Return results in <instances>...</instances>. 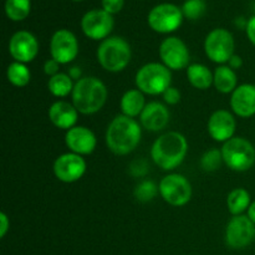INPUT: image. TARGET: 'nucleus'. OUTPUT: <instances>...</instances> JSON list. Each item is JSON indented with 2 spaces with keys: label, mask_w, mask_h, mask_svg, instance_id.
<instances>
[{
  "label": "nucleus",
  "mask_w": 255,
  "mask_h": 255,
  "mask_svg": "<svg viewBox=\"0 0 255 255\" xmlns=\"http://www.w3.org/2000/svg\"><path fill=\"white\" fill-rule=\"evenodd\" d=\"M86 172V162L76 153H64L54 162V174L64 183H74L82 178Z\"/></svg>",
  "instance_id": "nucleus-14"
},
{
  "label": "nucleus",
  "mask_w": 255,
  "mask_h": 255,
  "mask_svg": "<svg viewBox=\"0 0 255 255\" xmlns=\"http://www.w3.org/2000/svg\"><path fill=\"white\" fill-rule=\"evenodd\" d=\"M158 188L162 198L173 207L186 206L192 198L191 183L182 174H168L162 178Z\"/></svg>",
  "instance_id": "nucleus-8"
},
{
  "label": "nucleus",
  "mask_w": 255,
  "mask_h": 255,
  "mask_svg": "<svg viewBox=\"0 0 255 255\" xmlns=\"http://www.w3.org/2000/svg\"><path fill=\"white\" fill-rule=\"evenodd\" d=\"M159 191V188H157L156 184L152 181H143L136 187L134 189V197H136L137 201L142 202V203H146V202L152 201V199L156 197L157 192Z\"/></svg>",
  "instance_id": "nucleus-29"
},
{
  "label": "nucleus",
  "mask_w": 255,
  "mask_h": 255,
  "mask_svg": "<svg viewBox=\"0 0 255 255\" xmlns=\"http://www.w3.org/2000/svg\"><path fill=\"white\" fill-rule=\"evenodd\" d=\"M9 52L15 61L26 64L36 57L39 52V42L31 32L20 30L10 39Z\"/></svg>",
  "instance_id": "nucleus-15"
},
{
  "label": "nucleus",
  "mask_w": 255,
  "mask_h": 255,
  "mask_svg": "<svg viewBox=\"0 0 255 255\" xmlns=\"http://www.w3.org/2000/svg\"><path fill=\"white\" fill-rule=\"evenodd\" d=\"M131 46L125 39L111 36L102 40L97 49V60L106 71L120 72L131 61Z\"/></svg>",
  "instance_id": "nucleus-4"
},
{
  "label": "nucleus",
  "mask_w": 255,
  "mask_h": 255,
  "mask_svg": "<svg viewBox=\"0 0 255 255\" xmlns=\"http://www.w3.org/2000/svg\"><path fill=\"white\" fill-rule=\"evenodd\" d=\"M204 51L216 64H226L234 55V37L228 30L214 29L207 35Z\"/></svg>",
  "instance_id": "nucleus-7"
},
{
  "label": "nucleus",
  "mask_w": 255,
  "mask_h": 255,
  "mask_svg": "<svg viewBox=\"0 0 255 255\" xmlns=\"http://www.w3.org/2000/svg\"><path fill=\"white\" fill-rule=\"evenodd\" d=\"M188 143L186 137L176 131L167 132L154 141L151 157L154 163L164 171L177 168L186 158Z\"/></svg>",
  "instance_id": "nucleus-2"
},
{
  "label": "nucleus",
  "mask_w": 255,
  "mask_h": 255,
  "mask_svg": "<svg viewBox=\"0 0 255 255\" xmlns=\"http://www.w3.org/2000/svg\"><path fill=\"white\" fill-rule=\"evenodd\" d=\"M102 9L109 14H116L124 7L125 0H102Z\"/></svg>",
  "instance_id": "nucleus-31"
},
{
  "label": "nucleus",
  "mask_w": 255,
  "mask_h": 255,
  "mask_svg": "<svg viewBox=\"0 0 255 255\" xmlns=\"http://www.w3.org/2000/svg\"><path fill=\"white\" fill-rule=\"evenodd\" d=\"M255 239V224L248 216H233L226 228V243L233 249H243Z\"/></svg>",
  "instance_id": "nucleus-10"
},
{
  "label": "nucleus",
  "mask_w": 255,
  "mask_h": 255,
  "mask_svg": "<svg viewBox=\"0 0 255 255\" xmlns=\"http://www.w3.org/2000/svg\"><path fill=\"white\" fill-rule=\"evenodd\" d=\"M6 77L10 84H12L14 86L24 87L30 82L31 74H30L26 65L15 61L12 64H10L9 67H7Z\"/></svg>",
  "instance_id": "nucleus-26"
},
{
  "label": "nucleus",
  "mask_w": 255,
  "mask_h": 255,
  "mask_svg": "<svg viewBox=\"0 0 255 255\" xmlns=\"http://www.w3.org/2000/svg\"><path fill=\"white\" fill-rule=\"evenodd\" d=\"M30 9H31L30 0H6L5 1L6 16L14 21L24 20L30 14Z\"/></svg>",
  "instance_id": "nucleus-27"
},
{
  "label": "nucleus",
  "mask_w": 255,
  "mask_h": 255,
  "mask_svg": "<svg viewBox=\"0 0 255 255\" xmlns=\"http://www.w3.org/2000/svg\"><path fill=\"white\" fill-rule=\"evenodd\" d=\"M247 35H248V39L251 40L252 44L255 46V15L249 19V21L247 22Z\"/></svg>",
  "instance_id": "nucleus-36"
},
{
  "label": "nucleus",
  "mask_w": 255,
  "mask_h": 255,
  "mask_svg": "<svg viewBox=\"0 0 255 255\" xmlns=\"http://www.w3.org/2000/svg\"><path fill=\"white\" fill-rule=\"evenodd\" d=\"M141 134V127L136 120L120 115L107 127L106 144L112 153L126 156L137 148Z\"/></svg>",
  "instance_id": "nucleus-1"
},
{
  "label": "nucleus",
  "mask_w": 255,
  "mask_h": 255,
  "mask_svg": "<svg viewBox=\"0 0 255 255\" xmlns=\"http://www.w3.org/2000/svg\"><path fill=\"white\" fill-rule=\"evenodd\" d=\"M222 162H223L222 152L218 149H209L202 156L201 166L206 172H213L219 168Z\"/></svg>",
  "instance_id": "nucleus-30"
},
{
  "label": "nucleus",
  "mask_w": 255,
  "mask_h": 255,
  "mask_svg": "<svg viewBox=\"0 0 255 255\" xmlns=\"http://www.w3.org/2000/svg\"><path fill=\"white\" fill-rule=\"evenodd\" d=\"M251 204V194L244 188L233 189L227 198V207L233 216H241L244 211L249 209Z\"/></svg>",
  "instance_id": "nucleus-24"
},
{
  "label": "nucleus",
  "mask_w": 255,
  "mask_h": 255,
  "mask_svg": "<svg viewBox=\"0 0 255 255\" xmlns=\"http://www.w3.org/2000/svg\"><path fill=\"white\" fill-rule=\"evenodd\" d=\"M183 21L182 9L173 4H159L154 6L148 14V24L151 29L161 34L176 31Z\"/></svg>",
  "instance_id": "nucleus-9"
},
{
  "label": "nucleus",
  "mask_w": 255,
  "mask_h": 255,
  "mask_svg": "<svg viewBox=\"0 0 255 255\" xmlns=\"http://www.w3.org/2000/svg\"><path fill=\"white\" fill-rule=\"evenodd\" d=\"M141 125L147 131L158 132L166 128L169 122V111L161 102H149L142 111Z\"/></svg>",
  "instance_id": "nucleus-19"
},
{
  "label": "nucleus",
  "mask_w": 255,
  "mask_h": 255,
  "mask_svg": "<svg viewBox=\"0 0 255 255\" xmlns=\"http://www.w3.org/2000/svg\"><path fill=\"white\" fill-rule=\"evenodd\" d=\"M9 228H10L9 218H7V216L4 213V212H1V213H0V238H4V237L6 236Z\"/></svg>",
  "instance_id": "nucleus-35"
},
{
  "label": "nucleus",
  "mask_w": 255,
  "mask_h": 255,
  "mask_svg": "<svg viewBox=\"0 0 255 255\" xmlns=\"http://www.w3.org/2000/svg\"><path fill=\"white\" fill-rule=\"evenodd\" d=\"M187 77L189 84L199 90H207L214 82V74L202 64H192L187 67Z\"/></svg>",
  "instance_id": "nucleus-22"
},
{
  "label": "nucleus",
  "mask_w": 255,
  "mask_h": 255,
  "mask_svg": "<svg viewBox=\"0 0 255 255\" xmlns=\"http://www.w3.org/2000/svg\"><path fill=\"white\" fill-rule=\"evenodd\" d=\"M206 9L207 4L204 0H186L182 6V12L187 19L196 20L206 12Z\"/></svg>",
  "instance_id": "nucleus-28"
},
{
  "label": "nucleus",
  "mask_w": 255,
  "mask_h": 255,
  "mask_svg": "<svg viewBox=\"0 0 255 255\" xmlns=\"http://www.w3.org/2000/svg\"><path fill=\"white\" fill-rule=\"evenodd\" d=\"M131 173L136 177H142L146 174L147 172V167L146 163L143 161H136L131 164V168H129Z\"/></svg>",
  "instance_id": "nucleus-34"
},
{
  "label": "nucleus",
  "mask_w": 255,
  "mask_h": 255,
  "mask_svg": "<svg viewBox=\"0 0 255 255\" xmlns=\"http://www.w3.org/2000/svg\"><path fill=\"white\" fill-rule=\"evenodd\" d=\"M134 81L139 91L156 96L163 95L164 91L171 87L172 75L168 67L163 64L149 62L137 71Z\"/></svg>",
  "instance_id": "nucleus-5"
},
{
  "label": "nucleus",
  "mask_w": 255,
  "mask_h": 255,
  "mask_svg": "<svg viewBox=\"0 0 255 255\" xmlns=\"http://www.w3.org/2000/svg\"><path fill=\"white\" fill-rule=\"evenodd\" d=\"M121 111L125 116L133 117L141 116L142 111L146 107L144 105V96L143 92L137 90H128L124 94L121 99Z\"/></svg>",
  "instance_id": "nucleus-21"
},
{
  "label": "nucleus",
  "mask_w": 255,
  "mask_h": 255,
  "mask_svg": "<svg viewBox=\"0 0 255 255\" xmlns=\"http://www.w3.org/2000/svg\"><path fill=\"white\" fill-rule=\"evenodd\" d=\"M114 25L115 20L112 15L104 9L90 10L81 19L82 31L92 40L107 39L114 29Z\"/></svg>",
  "instance_id": "nucleus-11"
},
{
  "label": "nucleus",
  "mask_w": 255,
  "mask_h": 255,
  "mask_svg": "<svg viewBox=\"0 0 255 255\" xmlns=\"http://www.w3.org/2000/svg\"><path fill=\"white\" fill-rule=\"evenodd\" d=\"M65 143L72 153L85 156L95 151L97 141L91 129L84 126H75L66 132Z\"/></svg>",
  "instance_id": "nucleus-16"
},
{
  "label": "nucleus",
  "mask_w": 255,
  "mask_h": 255,
  "mask_svg": "<svg viewBox=\"0 0 255 255\" xmlns=\"http://www.w3.org/2000/svg\"><path fill=\"white\" fill-rule=\"evenodd\" d=\"M59 66L60 64L54 59H49L47 61H45L44 64V72L47 75V76L52 77L55 75L59 74Z\"/></svg>",
  "instance_id": "nucleus-33"
},
{
  "label": "nucleus",
  "mask_w": 255,
  "mask_h": 255,
  "mask_svg": "<svg viewBox=\"0 0 255 255\" xmlns=\"http://www.w3.org/2000/svg\"><path fill=\"white\" fill-rule=\"evenodd\" d=\"M163 99L166 104L168 105H177L181 101V92L176 89V87H169L164 91Z\"/></svg>",
  "instance_id": "nucleus-32"
},
{
  "label": "nucleus",
  "mask_w": 255,
  "mask_h": 255,
  "mask_svg": "<svg viewBox=\"0 0 255 255\" xmlns=\"http://www.w3.org/2000/svg\"><path fill=\"white\" fill-rule=\"evenodd\" d=\"M69 75H70V77H71V79L77 80V81H79L80 79H82V77H81V70H80V67H77V66L71 67V69H70V71H69Z\"/></svg>",
  "instance_id": "nucleus-38"
},
{
  "label": "nucleus",
  "mask_w": 255,
  "mask_h": 255,
  "mask_svg": "<svg viewBox=\"0 0 255 255\" xmlns=\"http://www.w3.org/2000/svg\"><path fill=\"white\" fill-rule=\"evenodd\" d=\"M47 87H49V91L54 96L66 97L67 95L72 94L75 85L72 82V79L70 77V75L64 74V72H59L55 76L50 77Z\"/></svg>",
  "instance_id": "nucleus-25"
},
{
  "label": "nucleus",
  "mask_w": 255,
  "mask_h": 255,
  "mask_svg": "<svg viewBox=\"0 0 255 255\" xmlns=\"http://www.w3.org/2000/svg\"><path fill=\"white\" fill-rule=\"evenodd\" d=\"M237 74L233 69L229 66H218L214 71V86L222 94H233L237 89Z\"/></svg>",
  "instance_id": "nucleus-23"
},
{
  "label": "nucleus",
  "mask_w": 255,
  "mask_h": 255,
  "mask_svg": "<svg viewBox=\"0 0 255 255\" xmlns=\"http://www.w3.org/2000/svg\"><path fill=\"white\" fill-rule=\"evenodd\" d=\"M75 1H81V0H75Z\"/></svg>",
  "instance_id": "nucleus-40"
},
{
  "label": "nucleus",
  "mask_w": 255,
  "mask_h": 255,
  "mask_svg": "<svg viewBox=\"0 0 255 255\" xmlns=\"http://www.w3.org/2000/svg\"><path fill=\"white\" fill-rule=\"evenodd\" d=\"M208 132L217 142H227L233 138L236 132V120L233 115L226 110L213 112L208 121Z\"/></svg>",
  "instance_id": "nucleus-17"
},
{
  "label": "nucleus",
  "mask_w": 255,
  "mask_h": 255,
  "mask_svg": "<svg viewBox=\"0 0 255 255\" xmlns=\"http://www.w3.org/2000/svg\"><path fill=\"white\" fill-rule=\"evenodd\" d=\"M221 152L223 162L233 171H248L255 163L254 146L242 137H233L224 142Z\"/></svg>",
  "instance_id": "nucleus-6"
},
{
  "label": "nucleus",
  "mask_w": 255,
  "mask_h": 255,
  "mask_svg": "<svg viewBox=\"0 0 255 255\" xmlns=\"http://www.w3.org/2000/svg\"><path fill=\"white\" fill-rule=\"evenodd\" d=\"M72 105L82 115H94L104 107L107 89L97 77H82L76 81L72 91Z\"/></svg>",
  "instance_id": "nucleus-3"
},
{
  "label": "nucleus",
  "mask_w": 255,
  "mask_h": 255,
  "mask_svg": "<svg viewBox=\"0 0 255 255\" xmlns=\"http://www.w3.org/2000/svg\"><path fill=\"white\" fill-rule=\"evenodd\" d=\"M50 54L51 59L56 60L60 65L74 61L79 54V42L76 36L66 29L55 31L50 41Z\"/></svg>",
  "instance_id": "nucleus-13"
},
{
  "label": "nucleus",
  "mask_w": 255,
  "mask_h": 255,
  "mask_svg": "<svg viewBox=\"0 0 255 255\" xmlns=\"http://www.w3.org/2000/svg\"><path fill=\"white\" fill-rule=\"evenodd\" d=\"M231 107L239 117H252L255 115V85L244 84L237 87L231 97Z\"/></svg>",
  "instance_id": "nucleus-18"
},
{
  "label": "nucleus",
  "mask_w": 255,
  "mask_h": 255,
  "mask_svg": "<svg viewBox=\"0 0 255 255\" xmlns=\"http://www.w3.org/2000/svg\"><path fill=\"white\" fill-rule=\"evenodd\" d=\"M159 56L169 70H183L189 66V51L187 45L179 37L169 36L161 42Z\"/></svg>",
  "instance_id": "nucleus-12"
},
{
  "label": "nucleus",
  "mask_w": 255,
  "mask_h": 255,
  "mask_svg": "<svg viewBox=\"0 0 255 255\" xmlns=\"http://www.w3.org/2000/svg\"><path fill=\"white\" fill-rule=\"evenodd\" d=\"M248 217H249V218H251V221L255 224V201L251 204V207H249Z\"/></svg>",
  "instance_id": "nucleus-39"
},
{
  "label": "nucleus",
  "mask_w": 255,
  "mask_h": 255,
  "mask_svg": "<svg viewBox=\"0 0 255 255\" xmlns=\"http://www.w3.org/2000/svg\"><path fill=\"white\" fill-rule=\"evenodd\" d=\"M79 117V111L74 105L65 101H56L50 106L49 119L55 127L61 129H67L75 127Z\"/></svg>",
  "instance_id": "nucleus-20"
},
{
  "label": "nucleus",
  "mask_w": 255,
  "mask_h": 255,
  "mask_svg": "<svg viewBox=\"0 0 255 255\" xmlns=\"http://www.w3.org/2000/svg\"><path fill=\"white\" fill-rule=\"evenodd\" d=\"M228 64H229V67H231V69L238 70L243 66V59H242L241 56H238V55L234 54L233 56L231 57V60L228 61Z\"/></svg>",
  "instance_id": "nucleus-37"
}]
</instances>
